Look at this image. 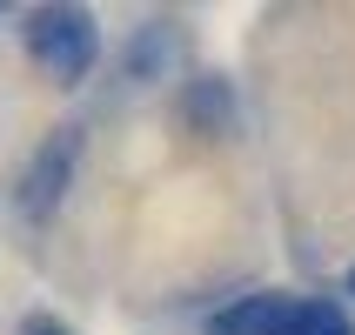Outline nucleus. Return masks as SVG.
<instances>
[{"mask_svg":"<svg viewBox=\"0 0 355 335\" xmlns=\"http://www.w3.org/2000/svg\"><path fill=\"white\" fill-rule=\"evenodd\" d=\"M20 335H74V329L54 322V316H27V322H20Z\"/></svg>","mask_w":355,"mask_h":335,"instance_id":"nucleus-5","label":"nucleus"},{"mask_svg":"<svg viewBox=\"0 0 355 335\" xmlns=\"http://www.w3.org/2000/svg\"><path fill=\"white\" fill-rule=\"evenodd\" d=\"M27 54H34V67L47 80H80L87 67H94L101 54V34H94V20L80 14V7H40L34 20H27Z\"/></svg>","mask_w":355,"mask_h":335,"instance_id":"nucleus-1","label":"nucleus"},{"mask_svg":"<svg viewBox=\"0 0 355 335\" xmlns=\"http://www.w3.org/2000/svg\"><path fill=\"white\" fill-rule=\"evenodd\" d=\"M288 309H295V295H248V302H235V309H221V316L208 322V335H282Z\"/></svg>","mask_w":355,"mask_h":335,"instance_id":"nucleus-3","label":"nucleus"},{"mask_svg":"<svg viewBox=\"0 0 355 335\" xmlns=\"http://www.w3.org/2000/svg\"><path fill=\"white\" fill-rule=\"evenodd\" d=\"M67 168H74V128H60V141L40 148V161L27 168V188H20V208L27 215H47L60 201V188H67Z\"/></svg>","mask_w":355,"mask_h":335,"instance_id":"nucleus-2","label":"nucleus"},{"mask_svg":"<svg viewBox=\"0 0 355 335\" xmlns=\"http://www.w3.org/2000/svg\"><path fill=\"white\" fill-rule=\"evenodd\" d=\"M349 289H355V275H349Z\"/></svg>","mask_w":355,"mask_h":335,"instance_id":"nucleus-6","label":"nucleus"},{"mask_svg":"<svg viewBox=\"0 0 355 335\" xmlns=\"http://www.w3.org/2000/svg\"><path fill=\"white\" fill-rule=\"evenodd\" d=\"M282 335H355V322L342 316L336 302H295L288 322H282Z\"/></svg>","mask_w":355,"mask_h":335,"instance_id":"nucleus-4","label":"nucleus"}]
</instances>
